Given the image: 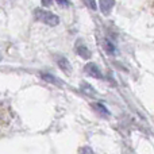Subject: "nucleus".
I'll return each instance as SVG.
<instances>
[{"mask_svg":"<svg viewBox=\"0 0 154 154\" xmlns=\"http://www.w3.org/2000/svg\"><path fill=\"white\" fill-rule=\"evenodd\" d=\"M93 107H95V108L97 109V111L100 112L101 115H103V116H107V118L109 116V111L106 108V107H104V104H101V103H96V104H93Z\"/></svg>","mask_w":154,"mask_h":154,"instance_id":"nucleus-8","label":"nucleus"},{"mask_svg":"<svg viewBox=\"0 0 154 154\" xmlns=\"http://www.w3.org/2000/svg\"><path fill=\"white\" fill-rule=\"evenodd\" d=\"M57 64H58V66L61 68V70H64L66 75H70V73H72V65H70V62L68 58H65V57H58V58H57Z\"/></svg>","mask_w":154,"mask_h":154,"instance_id":"nucleus-4","label":"nucleus"},{"mask_svg":"<svg viewBox=\"0 0 154 154\" xmlns=\"http://www.w3.org/2000/svg\"><path fill=\"white\" fill-rule=\"evenodd\" d=\"M104 48H106V50L108 51L109 54H114V53H115V46L112 45V43L109 42L108 39H106V41H104Z\"/></svg>","mask_w":154,"mask_h":154,"instance_id":"nucleus-9","label":"nucleus"},{"mask_svg":"<svg viewBox=\"0 0 154 154\" xmlns=\"http://www.w3.org/2000/svg\"><path fill=\"white\" fill-rule=\"evenodd\" d=\"M80 88H81V92H82V93H85L87 96H91V97L96 96V89L92 87V85L87 84V82H81Z\"/></svg>","mask_w":154,"mask_h":154,"instance_id":"nucleus-6","label":"nucleus"},{"mask_svg":"<svg viewBox=\"0 0 154 154\" xmlns=\"http://www.w3.org/2000/svg\"><path fill=\"white\" fill-rule=\"evenodd\" d=\"M85 4H87L88 7H89L91 10H93V11L97 8V5H96V2H95V0H85Z\"/></svg>","mask_w":154,"mask_h":154,"instance_id":"nucleus-10","label":"nucleus"},{"mask_svg":"<svg viewBox=\"0 0 154 154\" xmlns=\"http://www.w3.org/2000/svg\"><path fill=\"white\" fill-rule=\"evenodd\" d=\"M77 54H79L82 60H89L91 58V50L84 45L77 46Z\"/></svg>","mask_w":154,"mask_h":154,"instance_id":"nucleus-7","label":"nucleus"},{"mask_svg":"<svg viewBox=\"0 0 154 154\" xmlns=\"http://www.w3.org/2000/svg\"><path fill=\"white\" fill-rule=\"evenodd\" d=\"M41 77H42V80H43V81H46V82L54 84V85H57V87H64V82H62L58 77H56L53 75H49V73H42Z\"/></svg>","mask_w":154,"mask_h":154,"instance_id":"nucleus-5","label":"nucleus"},{"mask_svg":"<svg viewBox=\"0 0 154 154\" xmlns=\"http://www.w3.org/2000/svg\"><path fill=\"white\" fill-rule=\"evenodd\" d=\"M0 60H2V57H0Z\"/></svg>","mask_w":154,"mask_h":154,"instance_id":"nucleus-14","label":"nucleus"},{"mask_svg":"<svg viewBox=\"0 0 154 154\" xmlns=\"http://www.w3.org/2000/svg\"><path fill=\"white\" fill-rule=\"evenodd\" d=\"M115 5V0H99V7H100L101 14L109 15Z\"/></svg>","mask_w":154,"mask_h":154,"instance_id":"nucleus-3","label":"nucleus"},{"mask_svg":"<svg viewBox=\"0 0 154 154\" xmlns=\"http://www.w3.org/2000/svg\"><path fill=\"white\" fill-rule=\"evenodd\" d=\"M79 152H80V153H93L92 150H91V149H88V147H84V149H80Z\"/></svg>","mask_w":154,"mask_h":154,"instance_id":"nucleus-13","label":"nucleus"},{"mask_svg":"<svg viewBox=\"0 0 154 154\" xmlns=\"http://www.w3.org/2000/svg\"><path fill=\"white\" fill-rule=\"evenodd\" d=\"M34 16L37 20L42 22V23L48 24L50 27H56L60 23V18L56 14L50 12V11H46L43 8H35L34 10Z\"/></svg>","mask_w":154,"mask_h":154,"instance_id":"nucleus-1","label":"nucleus"},{"mask_svg":"<svg viewBox=\"0 0 154 154\" xmlns=\"http://www.w3.org/2000/svg\"><path fill=\"white\" fill-rule=\"evenodd\" d=\"M84 70L88 76L93 77V79H103V73H101V70L99 69V66L96 64H93V62H88V64H85Z\"/></svg>","mask_w":154,"mask_h":154,"instance_id":"nucleus-2","label":"nucleus"},{"mask_svg":"<svg viewBox=\"0 0 154 154\" xmlns=\"http://www.w3.org/2000/svg\"><path fill=\"white\" fill-rule=\"evenodd\" d=\"M41 3H42V5H45V7H48V5H51V3H53V0H41Z\"/></svg>","mask_w":154,"mask_h":154,"instance_id":"nucleus-12","label":"nucleus"},{"mask_svg":"<svg viewBox=\"0 0 154 154\" xmlns=\"http://www.w3.org/2000/svg\"><path fill=\"white\" fill-rule=\"evenodd\" d=\"M56 3L60 5H62V7H68V5H69V2H68V0H56Z\"/></svg>","mask_w":154,"mask_h":154,"instance_id":"nucleus-11","label":"nucleus"}]
</instances>
